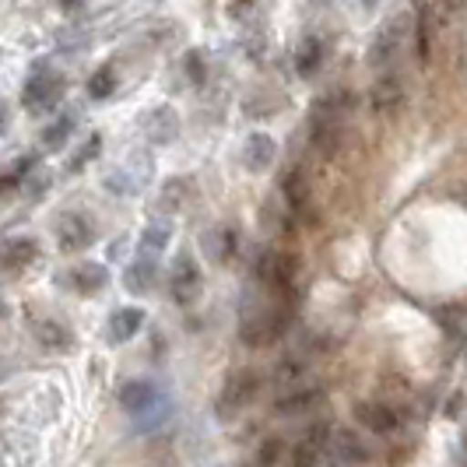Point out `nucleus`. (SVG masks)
<instances>
[{
  "instance_id": "1",
  "label": "nucleus",
  "mask_w": 467,
  "mask_h": 467,
  "mask_svg": "<svg viewBox=\"0 0 467 467\" xmlns=\"http://www.w3.org/2000/svg\"><path fill=\"white\" fill-rule=\"evenodd\" d=\"M296 296H271V292H246L239 306V341L246 348H271L288 334L296 320Z\"/></svg>"
},
{
  "instance_id": "2",
  "label": "nucleus",
  "mask_w": 467,
  "mask_h": 467,
  "mask_svg": "<svg viewBox=\"0 0 467 467\" xmlns=\"http://www.w3.org/2000/svg\"><path fill=\"white\" fill-rule=\"evenodd\" d=\"M117 398H119V408L138 421L140 432L159 429V425L172 415V400L165 398L162 387H159L155 379H127V383L119 387Z\"/></svg>"
},
{
  "instance_id": "3",
  "label": "nucleus",
  "mask_w": 467,
  "mask_h": 467,
  "mask_svg": "<svg viewBox=\"0 0 467 467\" xmlns=\"http://www.w3.org/2000/svg\"><path fill=\"white\" fill-rule=\"evenodd\" d=\"M299 275H303V260L288 250L267 246L254 260V281H257V288L271 292V296H296Z\"/></svg>"
},
{
  "instance_id": "4",
  "label": "nucleus",
  "mask_w": 467,
  "mask_h": 467,
  "mask_svg": "<svg viewBox=\"0 0 467 467\" xmlns=\"http://www.w3.org/2000/svg\"><path fill=\"white\" fill-rule=\"evenodd\" d=\"M264 394V373L254 366H239L233 373L222 379V390H218V419H235L243 415L246 408H254L257 398Z\"/></svg>"
},
{
  "instance_id": "5",
  "label": "nucleus",
  "mask_w": 467,
  "mask_h": 467,
  "mask_svg": "<svg viewBox=\"0 0 467 467\" xmlns=\"http://www.w3.org/2000/svg\"><path fill=\"white\" fill-rule=\"evenodd\" d=\"M457 4L453 0H421L419 4V18H415V43H419V60L429 64L432 53H436V43L446 32V25L453 18Z\"/></svg>"
},
{
  "instance_id": "6",
  "label": "nucleus",
  "mask_w": 467,
  "mask_h": 467,
  "mask_svg": "<svg viewBox=\"0 0 467 467\" xmlns=\"http://www.w3.org/2000/svg\"><path fill=\"white\" fill-rule=\"evenodd\" d=\"M201 296H204V271H201V264L190 250H180L172 267H169V299L187 309Z\"/></svg>"
},
{
  "instance_id": "7",
  "label": "nucleus",
  "mask_w": 467,
  "mask_h": 467,
  "mask_svg": "<svg viewBox=\"0 0 467 467\" xmlns=\"http://www.w3.org/2000/svg\"><path fill=\"white\" fill-rule=\"evenodd\" d=\"M408 15H394V18H387V22L376 28L373 43L366 49V64L376 70H387L394 60L400 57V49H404V39H408Z\"/></svg>"
},
{
  "instance_id": "8",
  "label": "nucleus",
  "mask_w": 467,
  "mask_h": 467,
  "mask_svg": "<svg viewBox=\"0 0 467 467\" xmlns=\"http://www.w3.org/2000/svg\"><path fill=\"white\" fill-rule=\"evenodd\" d=\"M53 235H57L60 254L74 257V254H85L88 246H95L99 225H95V218L88 211H64L57 218V225H53Z\"/></svg>"
},
{
  "instance_id": "9",
  "label": "nucleus",
  "mask_w": 467,
  "mask_h": 467,
  "mask_svg": "<svg viewBox=\"0 0 467 467\" xmlns=\"http://www.w3.org/2000/svg\"><path fill=\"white\" fill-rule=\"evenodd\" d=\"M351 419L358 421L362 432L369 436H379V440H390L400 432V415L394 404L387 400H373V398H362L351 404Z\"/></svg>"
},
{
  "instance_id": "10",
  "label": "nucleus",
  "mask_w": 467,
  "mask_h": 467,
  "mask_svg": "<svg viewBox=\"0 0 467 467\" xmlns=\"http://www.w3.org/2000/svg\"><path fill=\"white\" fill-rule=\"evenodd\" d=\"M64 88H67L64 74H57V70H36V74L25 81L22 106L28 113H49V109H57V102L64 99Z\"/></svg>"
},
{
  "instance_id": "11",
  "label": "nucleus",
  "mask_w": 467,
  "mask_h": 467,
  "mask_svg": "<svg viewBox=\"0 0 467 467\" xmlns=\"http://www.w3.org/2000/svg\"><path fill=\"white\" fill-rule=\"evenodd\" d=\"M43 257L39 239L32 235H11L0 243V278H18L28 267H36Z\"/></svg>"
},
{
  "instance_id": "12",
  "label": "nucleus",
  "mask_w": 467,
  "mask_h": 467,
  "mask_svg": "<svg viewBox=\"0 0 467 467\" xmlns=\"http://www.w3.org/2000/svg\"><path fill=\"white\" fill-rule=\"evenodd\" d=\"M281 201H285V211L299 222H309L313 218V190H309V176H306L303 165H288L281 172Z\"/></svg>"
},
{
  "instance_id": "13",
  "label": "nucleus",
  "mask_w": 467,
  "mask_h": 467,
  "mask_svg": "<svg viewBox=\"0 0 467 467\" xmlns=\"http://www.w3.org/2000/svg\"><path fill=\"white\" fill-rule=\"evenodd\" d=\"M324 398H327V390H324V387L296 379L288 390H281L278 398H275V415H281V419H299V415L317 411V408L324 404Z\"/></svg>"
},
{
  "instance_id": "14",
  "label": "nucleus",
  "mask_w": 467,
  "mask_h": 467,
  "mask_svg": "<svg viewBox=\"0 0 467 467\" xmlns=\"http://www.w3.org/2000/svg\"><path fill=\"white\" fill-rule=\"evenodd\" d=\"M404 102H408L404 78H400L398 70L387 67L373 81V88H369V109H373L376 117H394L400 106H404Z\"/></svg>"
},
{
  "instance_id": "15",
  "label": "nucleus",
  "mask_w": 467,
  "mask_h": 467,
  "mask_svg": "<svg viewBox=\"0 0 467 467\" xmlns=\"http://www.w3.org/2000/svg\"><path fill=\"white\" fill-rule=\"evenodd\" d=\"M151 169H155V162H151V155H134L127 165H119V169H113L109 176H106V190H113L117 197H134V193H140L144 190V183L151 180Z\"/></svg>"
},
{
  "instance_id": "16",
  "label": "nucleus",
  "mask_w": 467,
  "mask_h": 467,
  "mask_svg": "<svg viewBox=\"0 0 467 467\" xmlns=\"http://www.w3.org/2000/svg\"><path fill=\"white\" fill-rule=\"evenodd\" d=\"M64 285H67L74 296L92 299L99 292H106V285H109V267L99 264V260H81V264H74L67 275H64Z\"/></svg>"
},
{
  "instance_id": "17",
  "label": "nucleus",
  "mask_w": 467,
  "mask_h": 467,
  "mask_svg": "<svg viewBox=\"0 0 467 467\" xmlns=\"http://www.w3.org/2000/svg\"><path fill=\"white\" fill-rule=\"evenodd\" d=\"M330 421H320V425H309L303 436H299V443L292 446V453H288V467H320V453L327 450L330 443Z\"/></svg>"
},
{
  "instance_id": "18",
  "label": "nucleus",
  "mask_w": 467,
  "mask_h": 467,
  "mask_svg": "<svg viewBox=\"0 0 467 467\" xmlns=\"http://www.w3.org/2000/svg\"><path fill=\"white\" fill-rule=\"evenodd\" d=\"M201 246H204V254H208L211 264L229 267V264L239 257V229L229 225V222L211 225L208 233H204V239H201Z\"/></svg>"
},
{
  "instance_id": "19",
  "label": "nucleus",
  "mask_w": 467,
  "mask_h": 467,
  "mask_svg": "<svg viewBox=\"0 0 467 467\" xmlns=\"http://www.w3.org/2000/svg\"><path fill=\"white\" fill-rule=\"evenodd\" d=\"M327 450L341 464H348V467H366L373 461V450H369V443H366L355 429H330Z\"/></svg>"
},
{
  "instance_id": "20",
  "label": "nucleus",
  "mask_w": 467,
  "mask_h": 467,
  "mask_svg": "<svg viewBox=\"0 0 467 467\" xmlns=\"http://www.w3.org/2000/svg\"><path fill=\"white\" fill-rule=\"evenodd\" d=\"M275 162H278V140L271 138L267 130H254L250 138L243 140V165H246V172L260 176Z\"/></svg>"
},
{
  "instance_id": "21",
  "label": "nucleus",
  "mask_w": 467,
  "mask_h": 467,
  "mask_svg": "<svg viewBox=\"0 0 467 467\" xmlns=\"http://www.w3.org/2000/svg\"><path fill=\"white\" fill-rule=\"evenodd\" d=\"M144 320H148V313L140 309V306H119L109 313V320H106V341L109 345H127V341H134L144 327Z\"/></svg>"
},
{
  "instance_id": "22",
  "label": "nucleus",
  "mask_w": 467,
  "mask_h": 467,
  "mask_svg": "<svg viewBox=\"0 0 467 467\" xmlns=\"http://www.w3.org/2000/svg\"><path fill=\"white\" fill-rule=\"evenodd\" d=\"M32 334H36V341H39V348L47 351H60V355H70V351L78 348V337H74V330L60 320V317H39L36 324H32Z\"/></svg>"
},
{
  "instance_id": "23",
  "label": "nucleus",
  "mask_w": 467,
  "mask_h": 467,
  "mask_svg": "<svg viewBox=\"0 0 467 467\" xmlns=\"http://www.w3.org/2000/svg\"><path fill=\"white\" fill-rule=\"evenodd\" d=\"M140 130L151 144H172L180 138V113L172 106H155L140 119Z\"/></svg>"
},
{
  "instance_id": "24",
  "label": "nucleus",
  "mask_w": 467,
  "mask_h": 467,
  "mask_svg": "<svg viewBox=\"0 0 467 467\" xmlns=\"http://www.w3.org/2000/svg\"><path fill=\"white\" fill-rule=\"evenodd\" d=\"M155 281H159V257H151V254H138L123 271V288L130 296H148L155 288Z\"/></svg>"
},
{
  "instance_id": "25",
  "label": "nucleus",
  "mask_w": 467,
  "mask_h": 467,
  "mask_svg": "<svg viewBox=\"0 0 467 467\" xmlns=\"http://www.w3.org/2000/svg\"><path fill=\"white\" fill-rule=\"evenodd\" d=\"M324 57H327V47H324V39L320 36H306L303 43L296 47V53H292V67H296V74L299 78H317L320 74V67H324Z\"/></svg>"
},
{
  "instance_id": "26",
  "label": "nucleus",
  "mask_w": 467,
  "mask_h": 467,
  "mask_svg": "<svg viewBox=\"0 0 467 467\" xmlns=\"http://www.w3.org/2000/svg\"><path fill=\"white\" fill-rule=\"evenodd\" d=\"M190 197H193V183H190V176H172V180H165L162 190H159L155 208L162 211V214H180V211L190 204Z\"/></svg>"
},
{
  "instance_id": "27",
  "label": "nucleus",
  "mask_w": 467,
  "mask_h": 467,
  "mask_svg": "<svg viewBox=\"0 0 467 467\" xmlns=\"http://www.w3.org/2000/svg\"><path fill=\"white\" fill-rule=\"evenodd\" d=\"M169 239H172V222H169V218L148 222V225L140 229L138 254H151V257H159L165 246H169Z\"/></svg>"
},
{
  "instance_id": "28",
  "label": "nucleus",
  "mask_w": 467,
  "mask_h": 467,
  "mask_svg": "<svg viewBox=\"0 0 467 467\" xmlns=\"http://www.w3.org/2000/svg\"><path fill=\"white\" fill-rule=\"evenodd\" d=\"M36 165H39V155H22V159L11 165L7 172H0V197H7V193H15V190H22L25 183H28V176L36 172Z\"/></svg>"
},
{
  "instance_id": "29",
  "label": "nucleus",
  "mask_w": 467,
  "mask_h": 467,
  "mask_svg": "<svg viewBox=\"0 0 467 467\" xmlns=\"http://www.w3.org/2000/svg\"><path fill=\"white\" fill-rule=\"evenodd\" d=\"M74 127H78V113H74V109H64V113L53 119L47 130H43V138H39V140H43V148H47V151L64 148V144H67V138L74 134Z\"/></svg>"
},
{
  "instance_id": "30",
  "label": "nucleus",
  "mask_w": 467,
  "mask_h": 467,
  "mask_svg": "<svg viewBox=\"0 0 467 467\" xmlns=\"http://www.w3.org/2000/svg\"><path fill=\"white\" fill-rule=\"evenodd\" d=\"M85 92H88V99H95V102L113 99V92H117V67H113V64L95 67L92 78H88V85H85Z\"/></svg>"
},
{
  "instance_id": "31",
  "label": "nucleus",
  "mask_w": 467,
  "mask_h": 467,
  "mask_svg": "<svg viewBox=\"0 0 467 467\" xmlns=\"http://www.w3.org/2000/svg\"><path fill=\"white\" fill-rule=\"evenodd\" d=\"M99 151H102V134H88V140L70 155V162H67V172L70 176H78L85 165H92L95 159H99Z\"/></svg>"
},
{
  "instance_id": "32",
  "label": "nucleus",
  "mask_w": 467,
  "mask_h": 467,
  "mask_svg": "<svg viewBox=\"0 0 467 467\" xmlns=\"http://www.w3.org/2000/svg\"><path fill=\"white\" fill-rule=\"evenodd\" d=\"M281 461H285V440L271 436V440H264V443L257 446L254 464H250V467H278Z\"/></svg>"
},
{
  "instance_id": "33",
  "label": "nucleus",
  "mask_w": 467,
  "mask_h": 467,
  "mask_svg": "<svg viewBox=\"0 0 467 467\" xmlns=\"http://www.w3.org/2000/svg\"><path fill=\"white\" fill-rule=\"evenodd\" d=\"M281 383H296V379H303L306 376V358L303 355H285L278 362V369H275Z\"/></svg>"
},
{
  "instance_id": "34",
  "label": "nucleus",
  "mask_w": 467,
  "mask_h": 467,
  "mask_svg": "<svg viewBox=\"0 0 467 467\" xmlns=\"http://www.w3.org/2000/svg\"><path fill=\"white\" fill-rule=\"evenodd\" d=\"M187 74L193 85H204V78H208V67H204V53L201 49H190L187 53Z\"/></svg>"
},
{
  "instance_id": "35",
  "label": "nucleus",
  "mask_w": 467,
  "mask_h": 467,
  "mask_svg": "<svg viewBox=\"0 0 467 467\" xmlns=\"http://www.w3.org/2000/svg\"><path fill=\"white\" fill-rule=\"evenodd\" d=\"M7 123H11V109H7V102L0 99V134L7 130Z\"/></svg>"
},
{
  "instance_id": "36",
  "label": "nucleus",
  "mask_w": 467,
  "mask_h": 467,
  "mask_svg": "<svg viewBox=\"0 0 467 467\" xmlns=\"http://www.w3.org/2000/svg\"><path fill=\"white\" fill-rule=\"evenodd\" d=\"M60 4H64V11H74V7H78V0H60Z\"/></svg>"
},
{
  "instance_id": "37",
  "label": "nucleus",
  "mask_w": 467,
  "mask_h": 467,
  "mask_svg": "<svg viewBox=\"0 0 467 467\" xmlns=\"http://www.w3.org/2000/svg\"><path fill=\"white\" fill-rule=\"evenodd\" d=\"M362 4H366V7H369V11H373L376 4H379V0H362Z\"/></svg>"
}]
</instances>
